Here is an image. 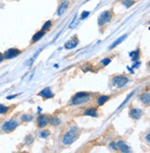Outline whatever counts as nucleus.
I'll return each instance as SVG.
<instances>
[{
  "label": "nucleus",
  "mask_w": 150,
  "mask_h": 153,
  "mask_svg": "<svg viewBox=\"0 0 150 153\" xmlns=\"http://www.w3.org/2000/svg\"><path fill=\"white\" fill-rule=\"evenodd\" d=\"M111 62V59L110 58H105L100 61V64H102L103 66H107L109 63Z\"/></svg>",
  "instance_id": "25"
},
{
  "label": "nucleus",
  "mask_w": 150,
  "mask_h": 153,
  "mask_svg": "<svg viewBox=\"0 0 150 153\" xmlns=\"http://www.w3.org/2000/svg\"><path fill=\"white\" fill-rule=\"evenodd\" d=\"M110 99L109 96H99L97 99V106H102L104 105L107 101H109Z\"/></svg>",
  "instance_id": "15"
},
{
  "label": "nucleus",
  "mask_w": 150,
  "mask_h": 153,
  "mask_svg": "<svg viewBox=\"0 0 150 153\" xmlns=\"http://www.w3.org/2000/svg\"><path fill=\"white\" fill-rule=\"evenodd\" d=\"M38 96H40V97H42L44 99H48V98H52L54 97V93L49 87H45V89L39 92Z\"/></svg>",
  "instance_id": "11"
},
{
  "label": "nucleus",
  "mask_w": 150,
  "mask_h": 153,
  "mask_svg": "<svg viewBox=\"0 0 150 153\" xmlns=\"http://www.w3.org/2000/svg\"><path fill=\"white\" fill-rule=\"evenodd\" d=\"M117 148H118V150H121V152H130L131 151V148L127 145L124 141H122V140H119L117 141Z\"/></svg>",
  "instance_id": "12"
},
{
  "label": "nucleus",
  "mask_w": 150,
  "mask_h": 153,
  "mask_svg": "<svg viewBox=\"0 0 150 153\" xmlns=\"http://www.w3.org/2000/svg\"><path fill=\"white\" fill-rule=\"evenodd\" d=\"M33 141V136L32 135H28V136L25 137V142L28 144V145L32 144Z\"/></svg>",
  "instance_id": "26"
},
{
  "label": "nucleus",
  "mask_w": 150,
  "mask_h": 153,
  "mask_svg": "<svg viewBox=\"0 0 150 153\" xmlns=\"http://www.w3.org/2000/svg\"><path fill=\"white\" fill-rule=\"evenodd\" d=\"M69 5H70V1H69V0H62V1L60 2L59 7H57V16H61V15H63L64 12L67 10V9L69 7Z\"/></svg>",
  "instance_id": "8"
},
{
  "label": "nucleus",
  "mask_w": 150,
  "mask_h": 153,
  "mask_svg": "<svg viewBox=\"0 0 150 153\" xmlns=\"http://www.w3.org/2000/svg\"><path fill=\"white\" fill-rule=\"evenodd\" d=\"M130 56L132 57V60L133 61H136L139 59V56H140V51L139 49H136L135 51H133L130 53Z\"/></svg>",
  "instance_id": "18"
},
{
  "label": "nucleus",
  "mask_w": 150,
  "mask_h": 153,
  "mask_svg": "<svg viewBox=\"0 0 150 153\" xmlns=\"http://www.w3.org/2000/svg\"><path fill=\"white\" fill-rule=\"evenodd\" d=\"M49 135H50V132L48 131V130H42L39 134V136L42 137V138H47Z\"/></svg>",
  "instance_id": "23"
},
{
  "label": "nucleus",
  "mask_w": 150,
  "mask_h": 153,
  "mask_svg": "<svg viewBox=\"0 0 150 153\" xmlns=\"http://www.w3.org/2000/svg\"><path fill=\"white\" fill-rule=\"evenodd\" d=\"M147 142H149V133L147 135Z\"/></svg>",
  "instance_id": "31"
},
{
  "label": "nucleus",
  "mask_w": 150,
  "mask_h": 153,
  "mask_svg": "<svg viewBox=\"0 0 150 153\" xmlns=\"http://www.w3.org/2000/svg\"><path fill=\"white\" fill-rule=\"evenodd\" d=\"M79 136V129L77 126H72L71 128H70L69 131L66 132V134L62 137V143L63 145H71L72 143H74L77 140Z\"/></svg>",
  "instance_id": "2"
},
{
  "label": "nucleus",
  "mask_w": 150,
  "mask_h": 153,
  "mask_svg": "<svg viewBox=\"0 0 150 153\" xmlns=\"http://www.w3.org/2000/svg\"><path fill=\"white\" fill-rule=\"evenodd\" d=\"M127 36H128V35H127V34H124V35L121 36L120 38H118V39H117L116 41H114V43H113L112 45H110L109 49H113V48H115V47H117V45H120V44L121 43V42H123V41L126 39V38H127Z\"/></svg>",
  "instance_id": "17"
},
{
  "label": "nucleus",
  "mask_w": 150,
  "mask_h": 153,
  "mask_svg": "<svg viewBox=\"0 0 150 153\" xmlns=\"http://www.w3.org/2000/svg\"><path fill=\"white\" fill-rule=\"evenodd\" d=\"M50 121V117L48 115H45V114H40L36 119V124L39 128L45 127Z\"/></svg>",
  "instance_id": "6"
},
{
  "label": "nucleus",
  "mask_w": 150,
  "mask_h": 153,
  "mask_svg": "<svg viewBox=\"0 0 150 153\" xmlns=\"http://www.w3.org/2000/svg\"><path fill=\"white\" fill-rule=\"evenodd\" d=\"M113 17V12L112 10H105L104 12H102L99 15L98 20H97V23L99 26H103L105 25L107 22H109L111 21V19Z\"/></svg>",
  "instance_id": "4"
},
{
  "label": "nucleus",
  "mask_w": 150,
  "mask_h": 153,
  "mask_svg": "<svg viewBox=\"0 0 150 153\" xmlns=\"http://www.w3.org/2000/svg\"><path fill=\"white\" fill-rule=\"evenodd\" d=\"M18 125H19V122L16 120H9L6 122L5 124L2 125V131L6 133L12 132L18 127Z\"/></svg>",
  "instance_id": "5"
},
{
  "label": "nucleus",
  "mask_w": 150,
  "mask_h": 153,
  "mask_svg": "<svg viewBox=\"0 0 150 153\" xmlns=\"http://www.w3.org/2000/svg\"><path fill=\"white\" fill-rule=\"evenodd\" d=\"M135 64H140V62H138V63H135ZM133 67L135 68V67H137V65H133Z\"/></svg>",
  "instance_id": "32"
},
{
  "label": "nucleus",
  "mask_w": 150,
  "mask_h": 153,
  "mask_svg": "<svg viewBox=\"0 0 150 153\" xmlns=\"http://www.w3.org/2000/svg\"><path fill=\"white\" fill-rule=\"evenodd\" d=\"M109 148H112L113 150H118V148H117V145H116V142H111L109 144Z\"/></svg>",
  "instance_id": "28"
},
{
  "label": "nucleus",
  "mask_w": 150,
  "mask_h": 153,
  "mask_svg": "<svg viewBox=\"0 0 150 153\" xmlns=\"http://www.w3.org/2000/svg\"><path fill=\"white\" fill-rule=\"evenodd\" d=\"M52 26V21H45V23H44V25H43V27H42V29L41 30H43V31H47V30H48L50 27Z\"/></svg>",
  "instance_id": "22"
},
{
  "label": "nucleus",
  "mask_w": 150,
  "mask_h": 153,
  "mask_svg": "<svg viewBox=\"0 0 150 153\" xmlns=\"http://www.w3.org/2000/svg\"><path fill=\"white\" fill-rule=\"evenodd\" d=\"M89 15H90V11H83V12L81 14L80 19H81V20H84V19L87 18Z\"/></svg>",
  "instance_id": "27"
},
{
  "label": "nucleus",
  "mask_w": 150,
  "mask_h": 153,
  "mask_svg": "<svg viewBox=\"0 0 150 153\" xmlns=\"http://www.w3.org/2000/svg\"><path fill=\"white\" fill-rule=\"evenodd\" d=\"M129 115L132 119L136 121V120H139L141 116L143 115V112H142V110L138 108H132L129 112Z\"/></svg>",
  "instance_id": "9"
},
{
  "label": "nucleus",
  "mask_w": 150,
  "mask_h": 153,
  "mask_svg": "<svg viewBox=\"0 0 150 153\" xmlns=\"http://www.w3.org/2000/svg\"><path fill=\"white\" fill-rule=\"evenodd\" d=\"M130 82L129 77L125 75H116L112 78V85L117 86V88H122Z\"/></svg>",
  "instance_id": "3"
},
{
  "label": "nucleus",
  "mask_w": 150,
  "mask_h": 153,
  "mask_svg": "<svg viewBox=\"0 0 150 153\" xmlns=\"http://www.w3.org/2000/svg\"><path fill=\"white\" fill-rule=\"evenodd\" d=\"M92 94L89 92H78L76 93L73 97L71 98L70 101V105L77 106V105H82L84 103H87L91 99Z\"/></svg>",
  "instance_id": "1"
},
{
  "label": "nucleus",
  "mask_w": 150,
  "mask_h": 153,
  "mask_svg": "<svg viewBox=\"0 0 150 153\" xmlns=\"http://www.w3.org/2000/svg\"><path fill=\"white\" fill-rule=\"evenodd\" d=\"M17 97V95H14V96H9V97H7V99H12V98H15Z\"/></svg>",
  "instance_id": "30"
},
{
  "label": "nucleus",
  "mask_w": 150,
  "mask_h": 153,
  "mask_svg": "<svg viewBox=\"0 0 150 153\" xmlns=\"http://www.w3.org/2000/svg\"><path fill=\"white\" fill-rule=\"evenodd\" d=\"M140 100L142 103H144V104H149V101H150V94L148 92L147 93H143L140 96Z\"/></svg>",
  "instance_id": "16"
},
{
  "label": "nucleus",
  "mask_w": 150,
  "mask_h": 153,
  "mask_svg": "<svg viewBox=\"0 0 150 153\" xmlns=\"http://www.w3.org/2000/svg\"><path fill=\"white\" fill-rule=\"evenodd\" d=\"M49 122L52 125H59L61 124V121L59 117L57 116H53V117H50V121Z\"/></svg>",
  "instance_id": "19"
},
{
  "label": "nucleus",
  "mask_w": 150,
  "mask_h": 153,
  "mask_svg": "<svg viewBox=\"0 0 150 153\" xmlns=\"http://www.w3.org/2000/svg\"><path fill=\"white\" fill-rule=\"evenodd\" d=\"M83 115L85 116H91V117H97V108H88L84 110Z\"/></svg>",
  "instance_id": "13"
},
{
  "label": "nucleus",
  "mask_w": 150,
  "mask_h": 153,
  "mask_svg": "<svg viewBox=\"0 0 150 153\" xmlns=\"http://www.w3.org/2000/svg\"><path fill=\"white\" fill-rule=\"evenodd\" d=\"M135 1L134 0H122V5H124L127 9L128 7H131L133 5H134Z\"/></svg>",
  "instance_id": "20"
},
{
  "label": "nucleus",
  "mask_w": 150,
  "mask_h": 153,
  "mask_svg": "<svg viewBox=\"0 0 150 153\" xmlns=\"http://www.w3.org/2000/svg\"><path fill=\"white\" fill-rule=\"evenodd\" d=\"M4 59H5V58H4V54H2V53H0V63H1L2 61L4 60Z\"/></svg>",
  "instance_id": "29"
},
{
  "label": "nucleus",
  "mask_w": 150,
  "mask_h": 153,
  "mask_svg": "<svg viewBox=\"0 0 150 153\" xmlns=\"http://www.w3.org/2000/svg\"><path fill=\"white\" fill-rule=\"evenodd\" d=\"M45 31L41 30V31H39V32H37V33L33 36L32 41H31V43H32V44L36 43V42H37V41H39V40L41 39V38L45 35Z\"/></svg>",
  "instance_id": "14"
},
{
  "label": "nucleus",
  "mask_w": 150,
  "mask_h": 153,
  "mask_svg": "<svg viewBox=\"0 0 150 153\" xmlns=\"http://www.w3.org/2000/svg\"><path fill=\"white\" fill-rule=\"evenodd\" d=\"M78 44H79V39L77 38V36H74V37H72L71 40H69L65 43L64 47L66 49H72L76 47L77 45H78Z\"/></svg>",
  "instance_id": "10"
},
{
  "label": "nucleus",
  "mask_w": 150,
  "mask_h": 153,
  "mask_svg": "<svg viewBox=\"0 0 150 153\" xmlns=\"http://www.w3.org/2000/svg\"><path fill=\"white\" fill-rule=\"evenodd\" d=\"M21 53V51L18 48H9L4 53V58L7 59H11L16 58L17 56H19Z\"/></svg>",
  "instance_id": "7"
},
{
  "label": "nucleus",
  "mask_w": 150,
  "mask_h": 153,
  "mask_svg": "<svg viewBox=\"0 0 150 153\" xmlns=\"http://www.w3.org/2000/svg\"><path fill=\"white\" fill-rule=\"evenodd\" d=\"M33 119V115H27V114H25V115L21 116V121L22 122H31Z\"/></svg>",
  "instance_id": "24"
},
{
  "label": "nucleus",
  "mask_w": 150,
  "mask_h": 153,
  "mask_svg": "<svg viewBox=\"0 0 150 153\" xmlns=\"http://www.w3.org/2000/svg\"><path fill=\"white\" fill-rule=\"evenodd\" d=\"M9 110V107H7L3 104H0V114H5Z\"/></svg>",
  "instance_id": "21"
}]
</instances>
